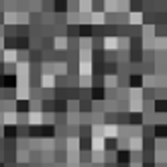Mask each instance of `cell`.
I'll return each mask as SVG.
<instances>
[{
    "label": "cell",
    "mask_w": 167,
    "mask_h": 167,
    "mask_svg": "<svg viewBox=\"0 0 167 167\" xmlns=\"http://www.w3.org/2000/svg\"><path fill=\"white\" fill-rule=\"evenodd\" d=\"M4 88H8V90H10V88H16V75L14 74H6L4 75Z\"/></svg>",
    "instance_id": "6da1fadb"
},
{
    "label": "cell",
    "mask_w": 167,
    "mask_h": 167,
    "mask_svg": "<svg viewBox=\"0 0 167 167\" xmlns=\"http://www.w3.org/2000/svg\"><path fill=\"white\" fill-rule=\"evenodd\" d=\"M53 10L55 12H65L67 10V0H55L53 2Z\"/></svg>",
    "instance_id": "7a4b0ae2"
},
{
    "label": "cell",
    "mask_w": 167,
    "mask_h": 167,
    "mask_svg": "<svg viewBox=\"0 0 167 167\" xmlns=\"http://www.w3.org/2000/svg\"><path fill=\"white\" fill-rule=\"evenodd\" d=\"M155 112H165L167 110V100H163V98H161V100H155Z\"/></svg>",
    "instance_id": "3957f363"
},
{
    "label": "cell",
    "mask_w": 167,
    "mask_h": 167,
    "mask_svg": "<svg viewBox=\"0 0 167 167\" xmlns=\"http://www.w3.org/2000/svg\"><path fill=\"white\" fill-rule=\"evenodd\" d=\"M165 134H167V128L163 127V124H155V139H165Z\"/></svg>",
    "instance_id": "277c9868"
},
{
    "label": "cell",
    "mask_w": 167,
    "mask_h": 167,
    "mask_svg": "<svg viewBox=\"0 0 167 167\" xmlns=\"http://www.w3.org/2000/svg\"><path fill=\"white\" fill-rule=\"evenodd\" d=\"M4 137L6 139H16V127H4Z\"/></svg>",
    "instance_id": "5b68a950"
},
{
    "label": "cell",
    "mask_w": 167,
    "mask_h": 167,
    "mask_svg": "<svg viewBox=\"0 0 167 167\" xmlns=\"http://www.w3.org/2000/svg\"><path fill=\"white\" fill-rule=\"evenodd\" d=\"M143 4H145L143 0H130V10L133 12H141L143 10Z\"/></svg>",
    "instance_id": "8992f818"
},
{
    "label": "cell",
    "mask_w": 167,
    "mask_h": 167,
    "mask_svg": "<svg viewBox=\"0 0 167 167\" xmlns=\"http://www.w3.org/2000/svg\"><path fill=\"white\" fill-rule=\"evenodd\" d=\"M128 118H130V120H128L130 124H143V114H139V112H133Z\"/></svg>",
    "instance_id": "52a82bcc"
},
{
    "label": "cell",
    "mask_w": 167,
    "mask_h": 167,
    "mask_svg": "<svg viewBox=\"0 0 167 167\" xmlns=\"http://www.w3.org/2000/svg\"><path fill=\"white\" fill-rule=\"evenodd\" d=\"M29 100H19L16 102V110H19V112H29Z\"/></svg>",
    "instance_id": "ba28073f"
},
{
    "label": "cell",
    "mask_w": 167,
    "mask_h": 167,
    "mask_svg": "<svg viewBox=\"0 0 167 167\" xmlns=\"http://www.w3.org/2000/svg\"><path fill=\"white\" fill-rule=\"evenodd\" d=\"M128 161H130V153H128V151H118V163H128Z\"/></svg>",
    "instance_id": "9c48e42d"
},
{
    "label": "cell",
    "mask_w": 167,
    "mask_h": 167,
    "mask_svg": "<svg viewBox=\"0 0 167 167\" xmlns=\"http://www.w3.org/2000/svg\"><path fill=\"white\" fill-rule=\"evenodd\" d=\"M92 10L94 12H102V10H104V2H102V0H94L92 2Z\"/></svg>",
    "instance_id": "30bf717a"
},
{
    "label": "cell",
    "mask_w": 167,
    "mask_h": 167,
    "mask_svg": "<svg viewBox=\"0 0 167 167\" xmlns=\"http://www.w3.org/2000/svg\"><path fill=\"white\" fill-rule=\"evenodd\" d=\"M141 84H143V78H141V75H137V74L130 75V86H133V88L141 86Z\"/></svg>",
    "instance_id": "8fae6325"
},
{
    "label": "cell",
    "mask_w": 167,
    "mask_h": 167,
    "mask_svg": "<svg viewBox=\"0 0 167 167\" xmlns=\"http://www.w3.org/2000/svg\"><path fill=\"white\" fill-rule=\"evenodd\" d=\"M80 33L84 35V37H88V35H92V27H90V25H82Z\"/></svg>",
    "instance_id": "7c38bea8"
},
{
    "label": "cell",
    "mask_w": 167,
    "mask_h": 167,
    "mask_svg": "<svg viewBox=\"0 0 167 167\" xmlns=\"http://www.w3.org/2000/svg\"><path fill=\"white\" fill-rule=\"evenodd\" d=\"M114 147H116V141H114V139L106 141V149H114Z\"/></svg>",
    "instance_id": "4fadbf2b"
},
{
    "label": "cell",
    "mask_w": 167,
    "mask_h": 167,
    "mask_svg": "<svg viewBox=\"0 0 167 167\" xmlns=\"http://www.w3.org/2000/svg\"><path fill=\"white\" fill-rule=\"evenodd\" d=\"M0 167H4V165H2V163H0Z\"/></svg>",
    "instance_id": "5bb4252c"
}]
</instances>
